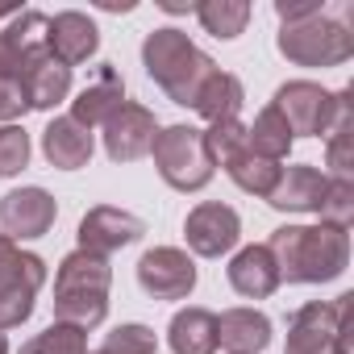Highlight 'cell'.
I'll return each instance as SVG.
<instances>
[{
    "label": "cell",
    "instance_id": "obj_1",
    "mask_svg": "<svg viewBox=\"0 0 354 354\" xmlns=\"http://www.w3.org/2000/svg\"><path fill=\"white\" fill-rule=\"evenodd\" d=\"M279 283H329L350 263V238L333 225H279L267 242Z\"/></svg>",
    "mask_w": 354,
    "mask_h": 354
},
{
    "label": "cell",
    "instance_id": "obj_2",
    "mask_svg": "<svg viewBox=\"0 0 354 354\" xmlns=\"http://www.w3.org/2000/svg\"><path fill=\"white\" fill-rule=\"evenodd\" d=\"M142 63H146V75L175 100L192 109L196 104V92L205 88V80L217 71V63L175 26H162V30H150L146 42H142Z\"/></svg>",
    "mask_w": 354,
    "mask_h": 354
},
{
    "label": "cell",
    "instance_id": "obj_3",
    "mask_svg": "<svg viewBox=\"0 0 354 354\" xmlns=\"http://www.w3.org/2000/svg\"><path fill=\"white\" fill-rule=\"evenodd\" d=\"M350 321H354V292H342L333 304L313 300L296 308L283 354H354Z\"/></svg>",
    "mask_w": 354,
    "mask_h": 354
},
{
    "label": "cell",
    "instance_id": "obj_4",
    "mask_svg": "<svg viewBox=\"0 0 354 354\" xmlns=\"http://www.w3.org/2000/svg\"><path fill=\"white\" fill-rule=\"evenodd\" d=\"M150 154H154L158 175L175 192H201L213 180V171H217V162H213V154L205 146V129H196V125H167V129H158Z\"/></svg>",
    "mask_w": 354,
    "mask_h": 354
},
{
    "label": "cell",
    "instance_id": "obj_5",
    "mask_svg": "<svg viewBox=\"0 0 354 354\" xmlns=\"http://www.w3.org/2000/svg\"><path fill=\"white\" fill-rule=\"evenodd\" d=\"M279 55L296 67H337L354 55V34L346 21H333L325 9L308 21L279 30Z\"/></svg>",
    "mask_w": 354,
    "mask_h": 354
},
{
    "label": "cell",
    "instance_id": "obj_6",
    "mask_svg": "<svg viewBox=\"0 0 354 354\" xmlns=\"http://www.w3.org/2000/svg\"><path fill=\"white\" fill-rule=\"evenodd\" d=\"M42 283H46V263L0 234V333L30 321Z\"/></svg>",
    "mask_w": 354,
    "mask_h": 354
},
{
    "label": "cell",
    "instance_id": "obj_7",
    "mask_svg": "<svg viewBox=\"0 0 354 354\" xmlns=\"http://www.w3.org/2000/svg\"><path fill=\"white\" fill-rule=\"evenodd\" d=\"M275 109L288 121L292 138H325L337 117V92H325L313 80H292L275 92Z\"/></svg>",
    "mask_w": 354,
    "mask_h": 354
},
{
    "label": "cell",
    "instance_id": "obj_8",
    "mask_svg": "<svg viewBox=\"0 0 354 354\" xmlns=\"http://www.w3.org/2000/svg\"><path fill=\"white\" fill-rule=\"evenodd\" d=\"M138 283L154 300H184L196 288V263L175 246H154L138 259Z\"/></svg>",
    "mask_w": 354,
    "mask_h": 354
},
{
    "label": "cell",
    "instance_id": "obj_9",
    "mask_svg": "<svg viewBox=\"0 0 354 354\" xmlns=\"http://www.w3.org/2000/svg\"><path fill=\"white\" fill-rule=\"evenodd\" d=\"M100 129H104V150H109L113 162H138L142 154H150L158 121H154V113L146 104L125 100Z\"/></svg>",
    "mask_w": 354,
    "mask_h": 354
},
{
    "label": "cell",
    "instance_id": "obj_10",
    "mask_svg": "<svg viewBox=\"0 0 354 354\" xmlns=\"http://www.w3.org/2000/svg\"><path fill=\"white\" fill-rule=\"evenodd\" d=\"M184 238H188L192 254H201V259H221L225 250L238 246V238H242V221H238V213H234L230 205L205 201V205H196V209L188 213V221H184Z\"/></svg>",
    "mask_w": 354,
    "mask_h": 354
},
{
    "label": "cell",
    "instance_id": "obj_11",
    "mask_svg": "<svg viewBox=\"0 0 354 354\" xmlns=\"http://www.w3.org/2000/svg\"><path fill=\"white\" fill-rule=\"evenodd\" d=\"M46 26H50V17H42L38 9H26L9 21V30L0 34V80L17 84L34 59L50 55L46 50Z\"/></svg>",
    "mask_w": 354,
    "mask_h": 354
},
{
    "label": "cell",
    "instance_id": "obj_12",
    "mask_svg": "<svg viewBox=\"0 0 354 354\" xmlns=\"http://www.w3.org/2000/svg\"><path fill=\"white\" fill-rule=\"evenodd\" d=\"M59 217V205L46 188H13L5 201H0V230L13 242H30L42 238Z\"/></svg>",
    "mask_w": 354,
    "mask_h": 354
},
{
    "label": "cell",
    "instance_id": "obj_13",
    "mask_svg": "<svg viewBox=\"0 0 354 354\" xmlns=\"http://www.w3.org/2000/svg\"><path fill=\"white\" fill-rule=\"evenodd\" d=\"M142 234H146V221H142V217H133V213H125V209H113V205H96V209H88L84 221H80V250L109 259L113 250L138 242Z\"/></svg>",
    "mask_w": 354,
    "mask_h": 354
},
{
    "label": "cell",
    "instance_id": "obj_14",
    "mask_svg": "<svg viewBox=\"0 0 354 354\" xmlns=\"http://www.w3.org/2000/svg\"><path fill=\"white\" fill-rule=\"evenodd\" d=\"M125 104V80H121V71L113 67V63H100L96 67V75L88 80V88L71 100V121L75 125H84V129H96V125H104L117 109Z\"/></svg>",
    "mask_w": 354,
    "mask_h": 354
},
{
    "label": "cell",
    "instance_id": "obj_15",
    "mask_svg": "<svg viewBox=\"0 0 354 354\" xmlns=\"http://www.w3.org/2000/svg\"><path fill=\"white\" fill-rule=\"evenodd\" d=\"M96 46H100V30H96L92 17H84V13H75V9L50 17V26H46V50H50V59H59L63 67L88 63V59L96 55Z\"/></svg>",
    "mask_w": 354,
    "mask_h": 354
},
{
    "label": "cell",
    "instance_id": "obj_16",
    "mask_svg": "<svg viewBox=\"0 0 354 354\" xmlns=\"http://www.w3.org/2000/svg\"><path fill=\"white\" fill-rule=\"evenodd\" d=\"M325 180L329 175L300 162V167H279V180L267 192V205L279 213H317L321 196H325Z\"/></svg>",
    "mask_w": 354,
    "mask_h": 354
},
{
    "label": "cell",
    "instance_id": "obj_17",
    "mask_svg": "<svg viewBox=\"0 0 354 354\" xmlns=\"http://www.w3.org/2000/svg\"><path fill=\"white\" fill-rule=\"evenodd\" d=\"M230 283L246 300H267L279 288V267L267 246H242L230 263Z\"/></svg>",
    "mask_w": 354,
    "mask_h": 354
},
{
    "label": "cell",
    "instance_id": "obj_18",
    "mask_svg": "<svg viewBox=\"0 0 354 354\" xmlns=\"http://www.w3.org/2000/svg\"><path fill=\"white\" fill-rule=\"evenodd\" d=\"M42 154L50 167L59 171H80L88 158H92V129L75 125L71 117H55L46 129H42Z\"/></svg>",
    "mask_w": 354,
    "mask_h": 354
},
{
    "label": "cell",
    "instance_id": "obj_19",
    "mask_svg": "<svg viewBox=\"0 0 354 354\" xmlns=\"http://www.w3.org/2000/svg\"><path fill=\"white\" fill-rule=\"evenodd\" d=\"M109 283H113L109 259L88 254V250H71V254L59 263V271H55V296H71V292L109 296Z\"/></svg>",
    "mask_w": 354,
    "mask_h": 354
},
{
    "label": "cell",
    "instance_id": "obj_20",
    "mask_svg": "<svg viewBox=\"0 0 354 354\" xmlns=\"http://www.w3.org/2000/svg\"><path fill=\"white\" fill-rule=\"evenodd\" d=\"M217 342L230 354H263L271 346V321L259 308H225L217 317Z\"/></svg>",
    "mask_w": 354,
    "mask_h": 354
},
{
    "label": "cell",
    "instance_id": "obj_21",
    "mask_svg": "<svg viewBox=\"0 0 354 354\" xmlns=\"http://www.w3.org/2000/svg\"><path fill=\"white\" fill-rule=\"evenodd\" d=\"M17 84H21V96H26L30 109H55L71 92V67H63L59 59L42 55V59H34L26 67V75Z\"/></svg>",
    "mask_w": 354,
    "mask_h": 354
},
{
    "label": "cell",
    "instance_id": "obj_22",
    "mask_svg": "<svg viewBox=\"0 0 354 354\" xmlns=\"http://www.w3.org/2000/svg\"><path fill=\"white\" fill-rule=\"evenodd\" d=\"M167 342L175 354H217V317L209 308H180L167 325Z\"/></svg>",
    "mask_w": 354,
    "mask_h": 354
},
{
    "label": "cell",
    "instance_id": "obj_23",
    "mask_svg": "<svg viewBox=\"0 0 354 354\" xmlns=\"http://www.w3.org/2000/svg\"><path fill=\"white\" fill-rule=\"evenodd\" d=\"M242 100H246L242 80L217 67V71L205 80V88L196 92V104H192V109H196V113L213 125V121H234V117L242 113Z\"/></svg>",
    "mask_w": 354,
    "mask_h": 354
},
{
    "label": "cell",
    "instance_id": "obj_24",
    "mask_svg": "<svg viewBox=\"0 0 354 354\" xmlns=\"http://www.w3.org/2000/svg\"><path fill=\"white\" fill-rule=\"evenodd\" d=\"M292 142H296V138H292V129H288V121L279 117L275 104H267V109L254 117V125H246V150L259 154V158L283 162L288 150H292Z\"/></svg>",
    "mask_w": 354,
    "mask_h": 354
},
{
    "label": "cell",
    "instance_id": "obj_25",
    "mask_svg": "<svg viewBox=\"0 0 354 354\" xmlns=\"http://www.w3.org/2000/svg\"><path fill=\"white\" fill-rule=\"evenodd\" d=\"M221 167H225L230 180H234L242 192H250V196H267V192L275 188V180H279V162L259 158V154H250L246 146H238L234 154H225Z\"/></svg>",
    "mask_w": 354,
    "mask_h": 354
},
{
    "label": "cell",
    "instance_id": "obj_26",
    "mask_svg": "<svg viewBox=\"0 0 354 354\" xmlns=\"http://www.w3.org/2000/svg\"><path fill=\"white\" fill-rule=\"evenodd\" d=\"M325 158L333 167L337 180H350V171H354V125H350V92H337V117L325 133Z\"/></svg>",
    "mask_w": 354,
    "mask_h": 354
},
{
    "label": "cell",
    "instance_id": "obj_27",
    "mask_svg": "<svg viewBox=\"0 0 354 354\" xmlns=\"http://www.w3.org/2000/svg\"><path fill=\"white\" fill-rule=\"evenodd\" d=\"M196 17L205 26V34L213 38H238L250 21V5L246 0H205V5H196Z\"/></svg>",
    "mask_w": 354,
    "mask_h": 354
},
{
    "label": "cell",
    "instance_id": "obj_28",
    "mask_svg": "<svg viewBox=\"0 0 354 354\" xmlns=\"http://www.w3.org/2000/svg\"><path fill=\"white\" fill-rule=\"evenodd\" d=\"M317 213H321V225H333V230L346 234L350 221H354V184H350V180H337V175H329Z\"/></svg>",
    "mask_w": 354,
    "mask_h": 354
},
{
    "label": "cell",
    "instance_id": "obj_29",
    "mask_svg": "<svg viewBox=\"0 0 354 354\" xmlns=\"http://www.w3.org/2000/svg\"><path fill=\"white\" fill-rule=\"evenodd\" d=\"M21 354H88V337H84V329L55 321L50 329H42L38 337H30L21 346Z\"/></svg>",
    "mask_w": 354,
    "mask_h": 354
},
{
    "label": "cell",
    "instance_id": "obj_30",
    "mask_svg": "<svg viewBox=\"0 0 354 354\" xmlns=\"http://www.w3.org/2000/svg\"><path fill=\"white\" fill-rule=\"evenodd\" d=\"M104 354H154L158 350V337L150 325H117L113 333H104Z\"/></svg>",
    "mask_w": 354,
    "mask_h": 354
},
{
    "label": "cell",
    "instance_id": "obj_31",
    "mask_svg": "<svg viewBox=\"0 0 354 354\" xmlns=\"http://www.w3.org/2000/svg\"><path fill=\"white\" fill-rule=\"evenodd\" d=\"M30 162V133L21 125H0V175H17Z\"/></svg>",
    "mask_w": 354,
    "mask_h": 354
},
{
    "label": "cell",
    "instance_id": "obj_32",
    "mask_svg": "<svg viewBox=\"0 0 354 354\" xmlns=\"http://www.w3.org/2000/svg\"><path fill=\"white\" fill-rule=\"evenodd\" d=\"M30 104H26V96H21V84H13V80H0V121L5 125H13L21 113H26Z\"/></svg>",
    "mask_w": 354,
    "mask_h": 354
},
{
    "label": "cell",
    "instance_id": "obj_33",
    "mask_svg": "<svg viewBox=\"0 0 354 354\" xmlns=\"http://www.w3.org/2000/svg\"><path fill=\"white\" fill-rule=\"evenodd\" d=\"M321 9H325L321 0H304V5H292V0H275V13H279V21H283V26L308 21V17H317Z\"/></svg>",
    "mask_w": 354,
    "mask_h": 354
},
{
    "label": "cell",
    "instance_id": "obj_34",
    "mask_svg": "<svg viewBox=\"0 0 354 354\" xmlns=\"http://www.w3.org/2000/svg\"><path fill=\"white\" fill-rule=\"evenodd\" d=\"M17 13H21V9H0V17H9V21H13Z\"/></svg>",
    "mask_w": 354,
    "mask_h": 354
},
{
    "label": "cell",
    "instance_id": "obj_35",
    "mask_svg": "<svg viewBox=\"0 0 354 354\" xmlns=\"http://www.w3.org/2000/svg\"><path fill=\"white\" fill-rule=\"evenodd\" d=\"M0 354H9V342H5V333H0Z\"/></svg>",
    "mask_w": 354,
    "mask_h": 354
},
{
    "label": "cell",
    "instance_id": "obj_36",
    "mask_svg": "<svg viewBox=\"0 0 354 354\" xmlns=\"http://www.w3.org/2000/svg\"><path fill=\"white\" fill-rule=\"evenodd\" d=\"M88 354H104V350H88Z\"/></svg>",
    "mask_w": 354,
    "mask_h": 354
}]
</instances>
